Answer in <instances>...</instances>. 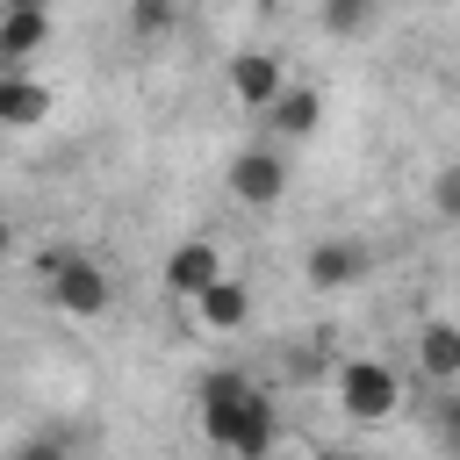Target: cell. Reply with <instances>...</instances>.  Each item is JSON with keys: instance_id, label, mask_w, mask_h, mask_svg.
<instances>
[{"instance_id": "7c38bea8", "label": "cell", "mask_w": 460, "mask_h": 460, "mask_svg": "<svg viewBox=\"0 0 460 460\" xmlns=\"http://www.w3.org/2000/svg\"><path fill=\"white\" fill-rule=\"evenodd\" d=\"M266 122H273L280 137H309V129L323 122V93H316V86H288V93L266 108Z\"/></svg>"}, {"instance_id": "8fae6325", "label": "cell", "mask_w": 460, "mask_h": 460, "mask_svg": "<svg viewBox=\"0 0 460 460\" xmlns=\"http://www.w3.org/2000/svg\"><path fill=\"white\" fill-rule=\"evenodd\" d=\"M43 43H50V14H0V65L7 72H22Z\"/></svg>"}, {"instance_id": "52a82bcc", "label": "cell", "mask_w": 460, "mask_h": 460, "mask_svg": "<svg viewBox=\"0 0 460 460\" xmlns=\"http://www.w3.org/2000/svg\"><path fill=\"white\" fill-rule=\"evenodd\" d=\"M230 93H237L244 108H273V101L288 93L280 58H273V50H237V58H230Z\"/></svg>"}, {"instance_id": "ba28073f", "label": "cell", "mask_w": 460, "mask_h": 460, "mask_svg": "<svg viewBox=\"0 0 460 460\" xmlns=\"http://www.w3.org/2000/svg\"><path fill=\"white\" fill-rule=\"evenodd\" d=\"M50 108H58V93L36 86L29 72H7V79H0V122H7V129H36Z\"/></svg>"}, {"instance_id": "30bf717a", "label": "cell", "mask_w": 460, "mask_h": 460, "mask_svg": "<svg viewBox=\"0 0 460 460\" xmlns=\"http://www.w3.org/2000/svg\"><path fill=\"white\" fill-rule=\"evenodd\" d=\"M194 309H201V323H208V331H223V338H230V331H244V323H252V288L230 273V280H216Z\"/></svg>"}, {"instance_id": "3957f363", "label": "cell", "mask_w": 460, "mask_h": 460, "mask_svg": "<svg viewBox=\"0 0 460 460\" xmlns=\"http://www.w3.org/2000/svg\"><path fill=\"white\" fill-rule=\"evenodd\" d=\"M252 395H259V388H252L244 374H230V367H223V374H208V381H201V438H208V446H223V453H237V431H244Z\"/></svg>"}, {"instance_id": "5b68a950", "label": "cell", "mask_w": 460, "mask_h": 460, "mask_svg": "<svg viewBox=\"0 0 460 460\" xmlns=\"http://www.w3.org/2000/svg\"><path fill=\"white\" fill-rule=\"evenodd\" d=\"M302 273H309V288H323V295H345V288H359V280L374 273V252H367L359 237H323V244H309Z\"/></svg>"}, {"instance_id": "ffe728a7", "label": "cell", "mask_w": 460, "mask_h": 460, "mask_svg": "<svg viewBox=\"0 0 460 460\" xmlns=\"http://www.w3.org/2000/svg\"><path fill=\"white\" fill-rule=\"evenodd\" d=\"M273 460H295V453H273Z\"/></svg>"}, {"instance_id": "e0dca14e", "label": "cell", "mask_w": 460, "mask_h": 460, "mask_svg": "<svg viewBox=\"0 0 460 460\" xmlns=\"http://www.w3.org/2000/svg\"><path fill=\"white\" fill-rule=\"evenodd\" d=\"M14 460H65V446H50V438H36V446H22Z\"/></svg>"}, {"instance_id": "5bb4252c", "label": "cell", "mask_w": 460, "mask_h": 460, "mask_svg": "<svg viewBox=\"0 0 460 460\" xmlns=\"http://www.w3.org/2000/svg\"><path fill=\"white\" fill-rule=\"evenodd\" d=\"M431 438H438L446 460H460V388H446V395L431 402Z\"/></svg>"}, {"instance_id": "8992f818", "label": "cell", "mask_w": 460, "mask_h": 460, "mask_svg": "<svg viewBox=\"0 0 460 460\" xmlns=\"http://www.w3.org/2000/svg\"><path fill=\"white\" fill-rule=\"evenodd\" d=\"M216 280H230V273H223V252H216L208 237H187V244L165 252V295H172V302H201Z\"/></svg>"}, {"instance_id": "d6986e66", "label": "cell", "mask_w": 460, "mask_h": 460, "mask_svg": "<svg viewBox=\"0 0 460 460\" xmlns=\"http://www.w3.org/2000/svg\"><path fill=\"white\" fill-rule=\"evenodd\" d=\"M316 460H381V453H352V446H338V453H316Z\"/></svg>"}, {"instance_id": "277c9868", "label": "cell", "mask_w": 460, "mask_h": 460, "mask_svg": "<svg viewBox=\"0 0 460 460\" xmlns=\"http://www.w3.org/2000/svg\"><path fill=\"white\" fill-rule=\"evenodd\" d=\"M230 194L244 201V208H273L280 194H288V158L273 151V144H252V151H237L230 158Z\"/></svg>"}, {"instance_id": "ac0fdd59", "label": "cell", "mask_w": 460, "mask_h": 460, "mask_svg": "<svg viewBox=\"0 0 460 460\" xmlns=\"http://www.w3.org/2000/svg\"><path fill=\"white\" fill-rule=\"evenodd\" d=\"M0 14H50V0H0Z\"/></svg>"}, {"instance_id": "7a4b0ae2", "label": "cell", "mask_w": 460, "mask_h": 460, "mask_svg": "<svg viewBox=\"0 0 460 460\" xmlns=\"http://www.w3.org/2000/svg\"><path fill=\"white\" fill-rule=\"evenodd\" d=\"M338 402H345V417L381 424V417H395L402 381H395V367H381V359H345V367H338Z\"/></svg>"}, {"instance_id": "6da1fadb", "label": "cell", "mask_w": 460, "mask_h": 460, "mask_svg": "<svg viewBox=\"0 0 460 460\" xmlns=\"http://www.w3.org/2000/svg\"><path fill=\"white\" fill-rule=\"evenodd\" d=\"M43 280H50V302H58L65 316H101V309L115 302L108 273H101L86 252H43Z\"/></svg>"}, {"instance_id": "2e32d148", "label": "cell", "mask_w": 460, "mask_h": 460, "mask_svg": "<svg viewBox=\"0 0 460 460\" xmlns=\"http://www.w3.org/2000/svg\"><path fill=\"white\" fill-rule=\"evenodd\" d=\"M431 208H438V216H446V223H460V158H453V165H438V172H431Z\"/></svg>"}, {"instance_id": "9c48e42d", "label": "cell", "mask_w": 460, "mask_h": 460, "mask_svg": "<svg viewBox=\"0 0 460 460\" xmlns=\"http://www.w3.org/2000/svg\"><path fill=\"white\" fill-rule=\"evenodd\" d=\"M417 367H424L438 388H453V381H460V323L431 316V323L417 331Z\"/></svg>"}, {"instance_id": "4fadbf2b", "label": "cell", "mask_w": 460, "mask_h": 460, "mask_svg": "<svg viewBox=\"0 0 460 460\" xmlns=\"http://www.w3.org/2000/svg\"><path fill=\"white\" fill-rule=\"evenodd\" d=\"M374 14H381L374 0H323V7H316V22H323L331 43H359V36L374 29Z\"/></svg>"}, {"instance_id": "9a60e30c", "label": "cell", "mask_w": 460, "mask_h": 460, "mask_svg": "<svg viewBox=\"0 0 460 460\" xmlns=\"http://www.w3.org/2000/svg\"><path fill=\"white\" fill-rule=\"evenodd\" d=\"M172 7H180V0H129V29L151 43V36H165V29H172Z\"/></svg>"}]
</instances>
